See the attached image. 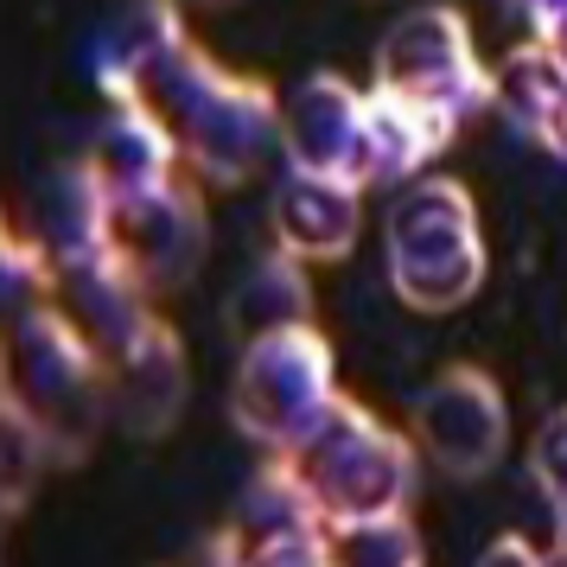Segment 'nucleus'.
Wrapping results in <instances>:
<instances>
[{
  "label": "nucleus",
  "instance_id": "1",
  "mask_svg": "<svg viewBox=\"0 0 567 567\" xmlns=\"http://www.w3.org/2000/svg\"><path fill=\"white\" fill-rule=\"evenodd\" d=\"M141 96L166 115L185 166L205 185H249L268 154H281V103L268 96V83L224 71L192 39L141 78Z\"/></svg>",
  "mask_w": 567,
  "mask_h": 567
},
{
  "label": "nucleus",
  "instance_id": "2",
  "mask_svg": "<svg viewBox=\"0 0 567 567\" xmlns=\"http://www.w3.org/2000/svg\"><path fill=\"white\" fill-rule=\"evenodd\" d=\"M287 460L307 478L312 504H319V516L332 529L370 523V516H409L414 491H421V446H414V434H395L389 421H377L351 395H338Z\"/></svg>",
  "mask_w": 567,
  "mask_h": 567
},
{
  "label": "nucleus",
  "instance_id": "3",
  "mask_svg": "<svg viewBox=\"0 0 567 567\" xmlns=\"http://www.w3.org/2000/svg\"><path fill=\"white\" fill-rule=\"evenodd\" d=\"M383 268L395 300L414 312H460L485 287V224L460 179L402 185L383 210Z\"/></svg>",
  "mask_w": 567,
  "mask_h": 567
},
{
  "label": "nucleus",
  "instance_id": "4",
  "mask_svg": "<svg viewBox=\"0 0 567 567\" xmlns=\"http://www.w3.org/2000/svg\"><path fill=\"white\" fill-rule=\"evenodd\" d=\"M7 395L52 434L58 460H78L109 421V363L64 312V300L13 319L7 344Z\"/></svg>",
  "mask_w": 567,
  "mask_h": 567
},
{
  "label": "nucleus",
  "instance_id": "5",
  "mask_svg": "<svg viewBox=\"0 0 567 567\" xmlns=\"http://www.w3.org/2000/svg\"><path fill=\"white\" fill-rule=\"evenodd\" d=\"M338 402V358L319 326L249 338L230 377V421L261 453H293L312 421Z\"/></svg>",
  "mask_w": 567,
  "mask_h": 567
},
{
  "label": "nucleus",
  "instance_id": "6",
  "mask_svg": "<svg viewBox=\"0 0 567 567\" xmlns=\"http://www.w3.org/2000/svg\"><path fill=\"white\" fill-rule=\"evenodd\" d=\"M370 90L427 109L446 128H465L472 115H485L497 103L485 58L472 45V27H465L460 7H446V0H421V7H409L383 32V45H377V83Z\"/></svg>",
  "mask_w": 567,
  "mask_h": 567
},
{
  "label": "nucleus",
  "instance_id": "7",
  "mask_svg": "<svg viewBox=\"0 0 567 567\" xmlns=\"http://www.w3.org/2000/svg\"><path fill=\"white\" fill-rule=\"evenodd\" d=\"M414 446L446 478H485L511 453V402L485 370L453 363L414 395Z\"/></svg>",
  "mask_w": 567,
  "mask_h": 567
},
{
  "label": "nucleus",
  "instance_id": "8",
  "mask_svg": "<svg viewBox=\"0 0 567 567\" xmlns=\"http://www.w3.org/2000/svg\"><path fill=\"white\" fill-rule=\"evenodd\" d=\"M205 249H210L205 198L185 179L115 198V256L128 261L154 293H173V287L192 281L205 268Z\"/></svg>",
  "mask_w": 567,
  "mask_h": 567
},
{
  "label": "nucleus",
  "instance_id": "9",
  "mask_svg": "<svg viewBox=\"0 0 567 567\" xmlns=\"http://www.w3.org/2000/svg\"><path fill=\"white\" fill-rule=\"evenodd\" d=\"M363 115H370V90H358L338 71H312V78H300L281 96V159L293 173L358 179L363 173Z\"/></svg>",
  "mask_w": 567,
  "mask_h": 567
},
{
  "label": "nucleus",
  "instance_id": "10",
  "mask_svg": "<svg viewBox=\"0 0 567 567\" xmlns=\"http://www.w3.org/2000/svg\"><path fill=\"white\" fill-rule=\"evenodd\" d=\"M268 230H275V249H287L307 268L312 261H344L363 236V185L287 166L268 192Z\"/></svg>",
  "mask_w": 567,
  "mask_h": 567
},
{
  "label": "nucleus",
  "instance_id": "11",
  "mask_svg": "<svg viewBox=\"0 0 567 567\" xmlns=\"http://www.w3.org/2000/svg\"><path fill=\"white\" fill-rule=\"evenodd\" d=\"M32 236L45 243V256L64 268L96 261L115 249V185L90 166V159H64L52 166L39 192H32Z\"/></svg>",
  "mask_w": 567,
  "mask_h": 567
},
{
  "label": "nucleus",
  "instance_id": "12",
  "mask_svg": "<svg viewBox=\"0 0 567 567\" xmlns=\"http://www.w3.org/2000/svg\"><path fill=\"white\" fill-rule=\"evenodd\" d=\"M185 351L173 326L159 319L147 338H134L122 358H109V421L134 440L166 434L185 409Z\"/></svg>",
  "mask_w": 567,
  "mask_h": 567
},
{
  "label": "nucleus",
  "instance_id": "13",
  "mask_svg": "<svg viewBox=\"0 0 567 567\" xmlns=\"http://www.w3.org/2000/svg\"><path fill=\"white\" fill-rule=\"evenodd\" d=\"M58 293H64V312L83 326V338L109 358H122L134 338H147L159 326L154 312V287L134 275L128 261L115 256H96V261H78V268H64V281H58Z\"/></svg>",
  "mask_w": 567,
  "mask_h": 567
},
{
  "label": "nucleus",
  "instance_id": "14",
  "mask_svg": "<svg viewBox=\"0 0 567 567\" xmlns=\"http://www.w3.org/2000/svg\"><path fill=\"white\" fill-rule=\"evenodd\" d=\"M491 90H497V109L523 141H536L542 154L567 159V52L561 45H516L504 52V64L491 71Z\"/></svg>",
  "mask_w": 567,
  "mask_h": 567
},
{
  "label": "nucleus",
  "instance_id": "15",
  "mask_svg": "<svg viewBox=\"0 0 567 567\" xmlns=\"http://www.w3.org/2000/svg\"><path fill=\"white\" fill-rule=\"evenodd\" d=\"M83 159L115 185V198H128V192L166 185L185 154H179V141H173V128H166V115L147 96H128V103H109V115L96 122Z\"/></svg>",
  "mask_w": 567,
  "mask_h": 567
},
{
  "label": "nucleus",
  "instance_id": "16",
  "mask_svg": "<svg viewBox=\"0 0 567 567\" xmlns=\"http://www.w3.org/2000/svg\"><path fill=\"white\" fill-rule=\"evenodd\" d=\"M446 141L453 128L434 122L427 109L402 103V96H383V90H370V115H363V185H414L427 179V166L446 154Z\"/></svg>",
  "mask_w": 567,
  "mask_h": 567
},
{
  "label": "nucleus",
  "instance_id": "17",
  "mask_svg": "<svg viewBox=\"0 0 567 567\" xmlns=\"http://www.w3.org/2000/svg\"><path fill=\"white\" fill-rule=\"evenodd\" d=\"M293 326H312L307 261L275 249V256L249 261V275L230 287V332L249 344V338H268V332H293Z\"/></svg>",
  "mask_w": 567,
  "mask_h": 567
},
{
  "label": "nucleus",
  "instance_id": "18",
  "mask_svg": "<svg viewBox=\"0 0 567 567\" xmlns=\"http://www.w3.org/2000/svg\"><path fill=\"white\" fill-rule=\"evenodd\" d=\"M307 529H332V523L319 516L307 478L293 472V460H287V453H268V465L243 485V504H236V536L249 542V548H261V542L307 536Z\"/></svg>",
  "mask_w": 567,
  "mask_h": 567
},
{
  "label": "nucleus",
  "instance_id": "19",
  "mask_svg": "<svg viewBox=\"0 0 567 567\" xmlns=\"http://www.w3.org/2000/svg\"><path fill=\"white\" fill-rule=\"evenodd\" d=\"M338 567H427L421 529L409 516H370V523H344L332 529Z\"/></svg>",
  "mask_w": 567,
  "mask_h": 567
},
{
  "label": "nucleus",
  "instance_id": "20",
  "mask_svg": "<svg viewBox=\"0 0 567 567\" xmlns=\"http://www.w3.org/2000/svg\"><path fill=\"white\" fill-rule=\"evenodd\" d=\"M0 281H7V312L13 319H27V312L52 307L58 300V261L45 256V243L39 236H13L7 243V256H0Z\"/></svg>",
  "mask_w": 567,
  "mask_h": 567
},
{
  "label": "nucleus",
  "instance_id": "21",
  "mask_svg": "<svg viewBox=\"0 0 567 567\" xmlns=\"http://www.w3.org/2000/svg\"><path fill=\"white\" fill-rule=\"evenodd\" d=\"M52 460H58L52 434H45V427H39V421L7 395V497H27L32 478H39Z\"/></svg>",
  "mask_w": 567,
  "mask_h": 567
},
{
  "label": "nucleus",
  "instance_id": "22",
  "mask_svg": "<svg viewBox=\"0 0 567 567\" xmlns=\"http://www.w3.org/2000/svg\"><path fill=\"white\" fill-rule=\"evenodd\" d=\"M529 478H536L542 504L555 511V523L567 529V409H555L529 440Z\"/></svg>",
  "mask_w": 567,
  "mask_h": 567
},
{
  "label": "nucleus",
  "instance_id": "23",
  "mask_svg": "<svg viewBox=\"0 0 567 567\" xmlns=\"http://www.w3.org/2000/svg\"><path fill=\"white\" fill-rule=\"evenodd\" d=\"M256 567H338L332 529H307V536H281V542H261L249 548Z\"/></svg>",
  "mask_w": 567,
  "mask_h": 567
},
{
  "label": "nucleus",
  "instance_id": "24",
  "mask_svg": "<svg viewBox=\"0 0 567 567\" xmlns=\"http://www.w3.org/2000/svg\"><path fill=\"white\" fill-rule=\"evenodd\" d=\"M179 567H256V561H249V542L236 536V529H224V536L192 542Z\"/></svg>",
  "mask_w": 567,
  "mask_h": 567
},
{
  "label": "nucleus",
  "instance_id": "25",
  "mask_svg": "<svg viewBox=\"0 0 567 567\" xmlns=\"http://www.w3.org/2000/svg\"><path fill=\"white\" fill-rule=\"evenodd\" d=\"M523 7V20L536 32L542 45H561L567 52V0H516Z\"/></svg>",
  "mask_w": 567,
  "mask_h": 567
},
{
  "label": "nucleus",
  "instance_id": "26",
  "mask_svg": "<svg viewBox=\"0 0 567 567\" xmlns=\"http://www.w3.org/2000/svg\"><path fill=\"white\" fill-rule=\"evenodd\" d=\"M542 567H567V536L555 542V555H542Z\"/></svg>",
  "mask_w": 567,
  "mask_h": 567
}]
</instances>
